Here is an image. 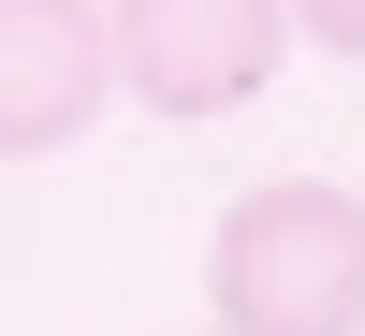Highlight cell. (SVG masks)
<instances>
[{"mask_svg":"<svg viewBox=\"0 0 365 336\" xmlns=\"http://www.w3.org/2000/svg\"><path fill=\"white\" fill-rule=\"evenodd\" d=\"M220 336H365V205L336 175H263L205 234Z\"/></svg>","mask_w":365,"mask_h":336,"instance_id":"1","label":"cell"},{"mask_svg":"<svg viewBox=\"0 0 365 336\" xmlns=\"http://www.w3.org/2000/svg\"><path fill=\"white\" fill-rule=\"evenodd\" d=\"M278 58H292L278 0H103V73L146 117H234L278 88Z\"/></svg>","mask_w":365,"mask_h":336,"instance_id":"2","label":"cell"},{"mask_svg":"<svg viewBox=\"0 0 365 336\" xmlns=\"http://www.w3.org/2000/svg\"><path fill=\"white\" fill-rule=\"evenodd\" d=\"M103 103V0H0V161H58Z\"/></svg>","mask_w":365,"mask_h":336,"instance_id":"3","label":"cell"},{"mask_svg":"<svg viewBox=\"0 0 365 336\" xmlns=\"http://www.w3.org/2000/svg\"><path fill=\"white\" fill-rule=\"evenodd\" d=\"M292 15V44H322V58H365V0H278Z\"/></svg>","mask_w":365,"mask_h":336,"instance_id":"4","label":"cell"}]
</instances>
